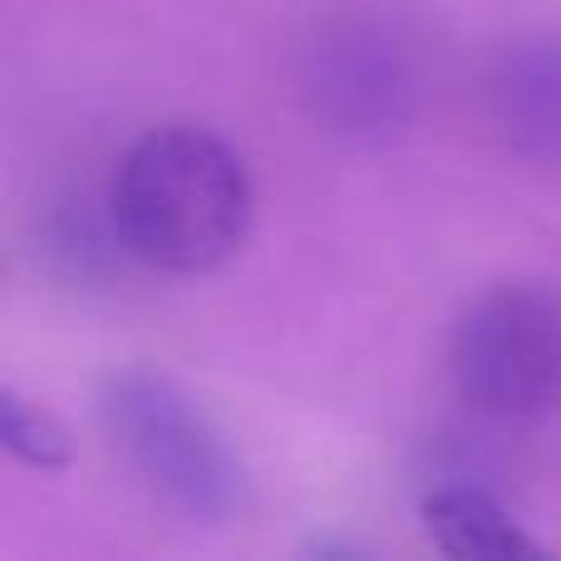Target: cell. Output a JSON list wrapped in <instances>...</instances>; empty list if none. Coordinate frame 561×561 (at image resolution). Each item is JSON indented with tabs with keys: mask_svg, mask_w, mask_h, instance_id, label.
I'll return each mask as SVG.
<instances>
[{
	"mask_svg": "<svg viewBox=\"0 0 561 561\" xmlns=\"http://www.w3.org/2000/svg\"><path fill=\"white\" fill-rule=\"evenodd\" d=\"M108 213L138 266L203 276L242 252L256 193L242 153L222 134L203 124H163L118 158Z\"/></svg>",
	"mask_w": 561,
	"mask_h": 561,
	"instance_id": "cell-1",
	"label": "cell"
},
{
	"mask_svg": "<svg viewBox=\"0 0 561 561\" xmlns=\"http://www.w3.org/2000/svg\"><path fill=\"white\" fill-rule=\"evenodd\" d=\"M99 428L128 473L183 523L222 527L247 507V463L222 424L148 365H124L99 385Z\"/></svg>",
	"mask_w": 561,
	"mask_h": 561,
	"instance_id": "cell-2",
	"label": "cell"
},
{
	"mask_svg": "<svg viewBox=\"0 0 561 561\" xmlns=\"http://www.w3.org/2000/svg\"><path fill=\"white\" fill-rule=\"evenodd\" d=\"M448 375L458 399L493 424L561 414V290L547 280L478 290L448 330Z\"/></svg>",
	"mask_w": 561,
	"mask_h": 561,
	"instance_id": "cell-3",
	"label": "cell"
},
{
	"mask_svg": "<svg viewBox=\"0 0 561 561\" xmlns=\"http://www.w3.org/2000/svg\"><path fill=\"white\" fill-rule=\"evenodd\" d=\"M300 99L340 138H394L419 108V69L379 20H335L300 55Z\"/></svg>",
	"mask_w": 561,
	"mask_h": 561,
	"instance_id": "cell-4",
	"label": "cell"
},
{
	"mask_svg": "<svg viewBox=\"0 0 561 561\" xmlns=\"http://www.w3.org/2000/svg\"><path fill=\"white\" fill-rule=\"evenodd\" d=\"M483 108L513 153L561 163V30H527L488 55Z\"/></svg>",
	"mask_w": 561,
	"mask_h": 561,
	"instance_id": "cell-5",
	"label": "cell"
},
{
	"mask_svg": "<svg viewBox=\"0 0 561 561\" xmlns=\"http://www.w3.org/2000/svg\"><path fill=\"white\" fill-rule=\"evenodd\" d=\"M419 523L438 552L458 561H513L542 552V542L523 527V517L473 478H444L428 488L419 503Z\"/></svg>",
	"mask_w": 561,
	"mask_h": 561,
	"instance_id": "cell-6",
	"label": "cell"
},
{
	"mask_svg": "<svg viewBox=\"0 0 561 561\" xmlns=\"http://www.w3.org/2000/svg\"><path fill=\"white\" fill-rule=\"evenodd\" d=\"M39 256L55 266L65 280H99L108 276L118 262H134L114 227V213H89V203H65L45 217L39 227Z\"/></svg>",
	"mask_w": 561,
	"mask_h": 561,
	"instance_id": "cell-7",
	"label": "cell"
},
{
	"mask_svg": "<svg viewBox=\"0 0 561 561\" xmlns=\"http://www.w3.org/2000/svg\"><path fill=\"white\" fill-rule=\"evenodd\" d=\"M0 444L15 463L35 468V473H59L75 458V444H69V428L49 414L45 404L25 399L20 389H0Z\"/></svg>",
	"mask_w": 561,
	"mask_h": 561,
	"instance_id": "cell-8",
	"label": "cell"
}]
</instances>
